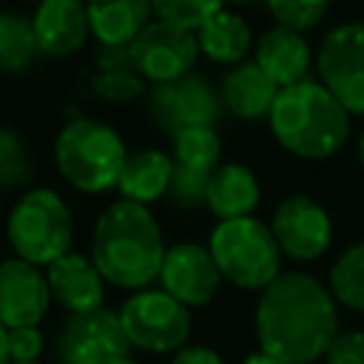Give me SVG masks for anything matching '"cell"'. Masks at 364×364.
<instances>
[{
	"mask_svg": "<svg viewBox=\"0 0 364 364\" xmlns=\"http://www.w3.org/2000/svg\"><path fill=\"white\" fill-rule=\"evenodd\" d=\"M208 250L222 273V282L259 293L282 273V250L270 233V225L253 216L216 219L208 233Z\"/></svg>",
	"mask_w": 364,
	"mask_h": 364,
	"instance_id": "6",
	"label": "cell"
},
{
	"mask_svg": "<svg viewBox=\"0 0 364 364\" xmlns=\"http://www.w3.org/2000/svg\"><path fill=\"white\" fill-rule=\"evenodd\" d=\"M165 247V233L154 210L117 196L94 222L88 256L105 284L134 293L156 282Z\"/></svg>",
	"mask_w": 364,
	"mask_h": 364,
	"instance_id": "2",
	"label": "cell"
},
{
	"mask_svg": "<svg viewBox=\"0 0 364 364\" xmlns=\"http://www.w3.org/2000/svg\"><path fill=\"white\" fill-rule=\"evenodd\" d=\"M125 48H128V60L134 71L148 85L179 80L191 74L199 63V46H196L193 31L156 20V17Z\"/></svg>",
	"mask_w": 364,
	"mask_h": 364,
	"instance_id": "10",
	"label": "cell"
},
{
	"mask_svg": "<svg viewBox=\"0 0 364 364\" xmlns=\"http://www.w3.org/2000/svg\"><path fill=\"white\" fill-rule=\"evenodd\" d=\"M219 100L222 108L242 119V122H262L267 119L273 100L279 94V85L253 63V57L230 65L219 80Z\"/></svg>",
	"mask_w": 364,
	"mask_h": 364,
	"instance_id": "18",
	"label": "cell"
},
{
	"mask_svg": "<svg viewBox=\"0 0 364 364\" xmlns=\"http://www.w3.org/2000/svg\"><path fill=\"white\" fill-rule=\"evenodd\" d=\"M173 176V156L162 148H136L128 151L119 179H117V196L136 202V205H156L168 196V185Z\"/></svg>",
	"mask_w": 364,
	"mask_h": 364,
	"instance_id": "21",
	"label": "cell"
},
{
	"mask_svg": "<svg viewBox=\"0 0 364 364\" xmlns=\"http://www.w3.org/2000/svg\"><path fill=\"white\" fill-rule=\"evenodd\" d=\"M51 301L68 313H88L105 301V279L88 253L68 250L46 267Z\"/></svg>",
	"mask_w": 364,
	"mask_h": 364,
	"instance_id": "16",
	"label": "cell"
},
{
	"mask_svg": "<svg viewBox=\"0 0 364 364\" xmlns=\"http://www.w3.org/2000/svg\"><path fill=\"white\" fill-rule=\"evenodd\" d=\"M40 57L31 17L20 11H0V74H26Z\"/></svg>",
	"mask_w": 364,
	"mask_h": 364,
	"instance_id": "24",
	"label": "cell"
},
{
	"mask_svg": "<svg viewBox=\"0 0 364 364\" xmlns=\"http://www.w3.org/2000/svg\"><path fill=\"white\" fill-rule=\"evenodd\" d=\"M128 353L131 344L122 333L119 316L108 307L68 313L54 338V355L60 364H114Z\"/></svg>",
	"mask_w": 364,
	"mask_h": 364,
	"instance_id": "12",
	"label": "cell"
},
{
	"mask_svg": "<svg viewBox=\"0 0 364 364\" xmlns=\"http://www.w3.org/2000/svg\"><path fill=\"white\" fill-rule=\"evenodd\" d=\"M6 242L11 256L48 267L74 245V213L60 191L28 185L6 213Z\"/></svg>",
	"mask_w": 364,
	"mask_h": 364,
	"instance_id": "5",
	"label": "cell"
},
{
	"mask_svg": "<svg viewBox=\"0 0 364 364\" xmlns=\"http://www.w3.org/2000/svg\"><path fill=\"white\" fill-rule=\"evenodd\" d=\"M46 347L40 324H23L9 327V358L11 361H40Z\"/></svg>",
	"mask_w": 364,
	"mask_h": 364,
	"instance_id": "32",
	"label": "cell"
},
{
	"mask_svg": "<svg viewBox=\"0 0 364 364\" xmlns=\"http://www.w3.org/2000/svg\"><path fill=\"white\" fill-rule=\"evenodd\" d=\"M262 202V182L256 171L236 159H222L210 176L205 191V208L216 219H239L253 216Z\"/></svg>",
	"mask_w": 364,
	"mask_h": 364,
	"instance_id": "19",
	"label": "cell"
},
{
	"mask_svg": "<svg viewBox=\"0 0 364 364\" xmlns=\"http://www.w3.org/2000/svg\"><path fill=\"white\" fill-rule=\"evenodd\" d=\"M88 85L91 94L108 105H131L148 94V82L134 71L128 60V48H114V46H97Z\"/></svg>",
	"mask_w": 364,
	"mask_h": 364,
	"instance_id": "23",
	"label": "cell"
},
{
	"mask_svg": "<svg viewBox=\"0 0 364 364\" xmlns=\"http://www.w3.org/2000/svg\"><path fill=\"white\" fill-rule=\"evenodd\" d=\"M51 156L60 179L68 188L85 196H102L117 191L128 145L111 122L74 114L54 134Z\"/></svg>",
	"mask_w": 364,
	"mask_h": 364,
	"instance_id": "4",
	"label": "cell"
},
{
	"mask_svg": "<svg viewBox=\"0 0 364 364\" xmlns=\"http://www.w3.org/2000/svg\"><path fill=\"white\" fill-rule=\"evenodd\" d=\"M9 364H40V361H9Z\"/></svg>",
	"mask_w": 364,
	"mask_h": 364,
	"instance_id": "39",
	"label": "cell"
},
{
	"mask_svg": "<svg viewBox=\"0 0 364 364\" xmlns=\"http://www.w3.org/2000/svg\"><path fill=\"white\" fill-rule=\"evenodd\" d=\"M256 3H262V0H225V6H230V9H247Z\"/></svg>",
	"mask_w": 364,
	"mask_h": 364,
	"instance_id": "36",
	"label": "cell"
},
{
	"mask_svg": "<svg viewBox=\"0 0 364 364\" xmlns=\"http://www.w3.org/2000/svg\"><path fill=\"white\" fill-rule=\"evenodd\" d=\"M259 350L282 364H313L338 333V301L304 270H282L259 290L253 313Z\"/></svg>",
	"mask_w": 364,
	"mask_h": 364,
	"instance_id": "1",
	"label": "cell"
},
{
	"mask_svg": "<svg viewBox=\"0 0 364 364\" xmlns=\"http://www.w3.org/2000/svg\"><path fill=\"white\" fill-rule=\"evenodd\" d=\"M171 156L176 165L210 173L222 162V136L216 125H191L171 136Z\"/></svg>",
	"mask_w": 364,
	"mask_h": 364,
	"instance_id": "25",
	"label": "cell"
},
{
	"mask_svg": "<svg viewBox=\"0 0 364 364\" xmlns=\"http://www.w3.org/2000/svg\"><path fill=\"white\" fill-rule=\"evenodd\" d=\"M262 3L273 17V23L296 28L301 34L318 28L333 6V0H262Z\"/></svg>",
	"mask_w": 364,
	"mask_h": 364,
	"instance_id": "28",
	"label": "cell"
},
{
	"mask_svg": "<svg viewBox=\"0 0 364 364\" xmlns=\"http://www.w3.org/2000/svg\"><path fill=\"white\" fill-rule=\"evenodd\" d=\"M9 327L0 321V364H9Z\"/></svg>",
	"mask_w": 364,
	"mask_h": 364,
	"instance_id": "35",
	"label": "cell"
},
{
	"mask_svg": "<svg viewBox=\"0 0 364 364\" xmlns=\"http://www.w3.org/2000/svg\"><path fill=\"white\" fill-rule=\"evenodd\" d=\"M145 105L151 122L162 128L168 136L191 125H216L225 114L219 88L199 71H191L171 82L148 85Z\"/></svg>",
	"mask_w": 364,
	"mask_h": 364,
	"instance_id": "9",
	"label": "cell"
},
{
	"mask_svg": "<svg viewBox=\"0 0 364 364\" xmlns=\"http://www.w3.org/2000/svg\"><path fill=\"white\" fill-rule=\"evenodd\" d=\"M358 162H361V171H364V131L358 136Z\"/></svg>",
	"mask_w": 364,
	"mask_h": 364,
	"instance_id": "37",
	"label": "cell"
},
{
	"mask_svg": "<svg viewBox=\"0 0 364 364\" xmlns=\"http://www.w3.org/2000/svg\"><path fill=\"white\" fill-rule=\"evenodd\" d=\"M253 63L279 85H293L299 80H307L313 71L316 51L307 40V34L273 23L264 28L253 43Z\"/></svg>",
	"mask_w": 364,
	"mask_h": 364,
	"instance_id": "17",
	"label": "cell"
},
{
	"mask_svg": "<svg viewBox=\"0 0 364 364\" xmlns=\"http://www.w3.org/2000/svg\"><path fill=\"white\" fill-rule=\"evenodd\" d=\"M196 46H199V57H205L210 65H222L230 68L242 60H247L253 54V43L256 34L247 23V17L230 6H222L219 11H213L196 31Z\"/></svg>",
	"mask_w": 364,
	"mask_h": 364,
	"instance_id": "20",
	"label": "cell"
},
{
	"mask_svg": "<svg viewBox=\"0 0 364 364\" xmlns=\"http://www.w3.org/2000/svg\"><path fill=\"white\" fill-rule=\"evenodd\" d=\"M114 364H139V361H136V358H131V355H122V358H117Z\"/></svg>",
	"mask_w": 364,
	"mask_h": 364,
	"instance_id": "38",
	"label": "cell"
},
{
	"mask_svg": "<svg viewBox=\"0 0 364 364\" xmlns=\"http://www.w3.org/2000/svg\"><path fill=\"white\" fill-rule=\"evenodd\" d=\"M159 287L171 293L185 307H205L222 287V273L202 242H173L165 247L159 276Z\"/></svg>",
	"mask_w": 364,
	"mask_h": 364,
	"instance_id": "13",
	"label": "cell"
},
{
	"mask_svg": "<svg viewBox=\"0 0 364 364\" xmlns=\"http://www.w3.org/2000/svg\"><path fill=\"white\" fill-rule=\"evenodd\" d=\"M131 347L142 353H176L191 338V307L176 301L162 287L134 290L117 310Z\"/></svg>",
	"mask_w": 364,
	"mask_h": 364,
	"instance_id": "7",
	"label": "cell"
},
{
	"mask_svg": "<svg viewBox=\"0 0 364 364\" xmlns=\"http://www.w3.org/2000/svg\"><path fill=\"white\" fill-rule=\"evenodd\" d=\"M28 17L43 57L68 60L80 54L91 40L85 0H37Z\"/></svg>",
	"mask_w": 364,
	"mask_h": 364,
	"instance_id": "15",
	"label": "cell"
},
{
	"mask_svg": "<svg viewBox=\"0 0 364 364\" xmlns=\"http://www.w3.org/2000/svg\"><path fill=\"white\" fill-rule=\"evenodd\" d=\"M324 364H364V330H338L321 355Z\"/></svg>",
	"mask_w": 364,
	"mask_h": 364,
	"instance_id": "31",
	"label": "cell"
},
{
	"mask_svg": "<svg viewBox=\"0 0 364 364\" xmlns=\"http://www.w3.org/2000/svg\"><path fill=\"white\" fill-rule=\"evenodd\" d=\"M242 364H282V361H279V358H273V355H267V353H262V350H256V353L245 355V358H242Z\"/></svg>",
	"mask_w": 364,
	"mask_h": 364,
	"instance_id": "34",
	"label": "cell"
},
{
	"mask_svg": "<svg viewBox=\"0 0 364 364\" xmlns=\"http://www.w3.org/2000/svg\"><path fill=\"white\" fill-rule=\"evenodd\" d=\"M31 182L34 156L26 136L11 125H0V193L26 191Z\"/></svg>",
	"mask_w": 364,
	"mask_h": 364,
	"instance_id": "27",
	"label": "cell"
},
{
	"mask_svg": "<svg viewBox=\"0 0 364 364\" xmlns=\"http://www.w3.org/2000/svg\"><path fill=\"white\" fill-rule=\"evenodd\" d=\"M313 68L344 111L364 119V20L333 26L316 48Z\"/></svg>",
	"mask_w": 364,
	"mask_h": 364,
	"instance_id": "8",
	"label": "cell"
},
{
	"mask_svg": "<svg viewBox=\"0 0 364 364\" xmlns=\"http://www.w3.org/2000/svg\"><path fill=\"white\" fill-rule=\"evenodd\" d=\"M267 225L282 256L290 262H316L333 245V216L310 193L279 199Z\"/></svg>",
	"mask_w": 364,
	"mask_h": 364,
	"instance_id": "11",
	"label": "cell"
},
{
	"mask_svg": "<svg viewBox=\"0 0 364 364\" xmlns=\"http://www.w3.org/2000/svg\"><path fill=\"white\" fill-rule=\"evenodd\" d=\"M151 6H154L156 20L196 31L213 11L225 6V0H151Z\"/></svg>",
	"mask_w": 364,
	"mask_h": 364,
	"instance_id": "29",
	"label": "cell"
},
{
	"mask_svg": "<svg viewBox=\"0 0 364 364\" xmlns=\"http://www.w3.org/2000/svg\"><path fill=\"white\" fill-rule=\"evenodd\" d=\"M327 287L341 307L364 313V239L336 256L327 273Z\"/></svg>",
	"mask_w": 364,
	"mask_h": 364,
	"instance_id": "26",
	"label": "cell"
},
{
	"mask_svg": "<svg viewBox=\"0 0 364 364\" xmlns=\"http://www.w3.org/2000/svg\"><path fill=\"white\" fill-rule=\"evenodd\" d=\"M264 122L282 151L307 162L336 156L350 139V114L316 77L279 88Z\"/></svg>",
	"mask_w": 364,
	"mask_h": 364,
	"instance_id": "3",
	"label": "cell"
},
{
	"mask_svg": "<svg viewBox=\"0 0 364 364\" xmlns=\"http://www.w3.org/2000/svg\"><path fill=\"white\" fill-rule=\"evenodd\" d=\"M51 307L46 267L26 259H0V321L6 327L40 324Z\"/></svg>",
	"mask_w": 364,
	"mask_h": 364,
	"instance_id": "14",
	"label": "cell"
},
{
	"mask_svg": "<svg viewBox=\"0 0 364 364\" xmlns=\"http://www.w3.org/2000/svg\"><path fill=\"white\" fill-rule=\"evenodd\" d=\"M208 176L202 171H191L173 162V176L168 185V202L179 210H199L205 208V191H208Z\"/></svg>",
	"mask_w": 364,
	"mask_h": 364,
	"instance_id": "30",
	"label": "cell"
},
{
	"mask_svg": "<svg viewBox=\"0 0 364 364\" xmlns=\"http://www.w3.org/2000/svg\"><path fill=\"white\" fill-rule=\"evenodd\" d=\"M88 31L97 46L125 48L151 20V0H85Z\"/></svg>",
	"mask_w": 364,
	"mask_h": 364,
	"instance_id": "22",
	"label": "cell"
},
{
	"mask_svg": "<svg viewBox=\"0 0 364 364\" xmlns=\"http://www.w3.org/2000/svg\"><path fill=\"white\" fill-rule=\"evenodd\" d=\"M171 364H228L213 347H205V344H182Z\"/></svg>",
	"mask_w": 364,
	"mask_h": 364,
	"instance_id": "33",
	"label": "cell"
},
{
	"mask_svg": "<svg viewBox=\"0 0 364 364\" xmlns=\"http://www.w3.org/2000/svg\"><path fill=\"white\" fill-rule=\"evenodd\" d=\"M0 11H3V9H0Z\"/></svg>",
	"mask_w": 364,
	"mask_h": 364,
	"instance_id": "40",
	"label": "cell"
}]
</instances>
